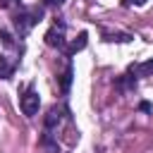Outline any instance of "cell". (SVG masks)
<instances>
[{"instance_id": "obj_1", "label": "cell", "mask_w": 153, "mask_h": 153, "mask_svg": "<svg viewBox=\"0 0 153 153\" xmlns=\"http://www.w3.org/2000/svg\"><path fill=\"white\" fill-rule=\"evenodd\" d=\"M41 17H43V7H31V10H19L17 14H14V31H17V36L19 38H24L38 22H41Z\"/></svg>"}, {"instance_id": "obj_2", "label": "cell", "mask_w": 153, "mask_h": 153, "mask_svg": "<svg viewBox=\"0 0 153 153\" xmlns=\"http://www.w3.org/2000/svg\"><path fill=\"white\" fill-rule=\"evenodd\" d=\"M65 31H67V24H65L62 19H55L53 26L45 31V43H48L50 48H65V43H67Z\"/></svg>"}, {"instance_id": "obj_3", "label": "cell", "mask_w": 153, "mask_h": 153, "mask_svg": "<svg viewBox=\"0 0 153 153\" xmlns=\"http://www.w3.org/2000/svg\"><path fill=\"white\" fill-rule=\"evenodd\" d=\"M19 105H22V112H24L26 117H36V115H38V108H41V96H38V91H36L33 86H29V88L24 91Z\"/></svg>"}, {"instance_id": "obj_4", "label": "cell", "mask_w": 153, "mask_h": 153, "mask_svg": "<svg viewBox=\"0 0 153 153\" xmlns=\"http://www.w3.org/2000/svg\"><path fill=\"white\" fill-rule=\"evenodd\" d=\"M65 115H67V110H65L62 105H53V108L48 110V115H45V120H43V124H45V129H48V131H53V129H57V127L62 124V120H65Z\"/></svg>"}, {"instance_id": "obj_5", "label": "cell", "mask_w": 153, "mask_h": 153, "mask_svg": "<svg viewBox=\"0 0 153 153\" xmlns=\"http://www.w3.org/2000/svg\"><path fill=\"white\" fill-rule=\"evenodd\" d=\"M115 88H117L120 93L134 91V88H136V76H134V74H122V76H117V81H115Z\"/></svg>"}, {"instance_id": "obj_6", "label": "cell", "mask_w": 153, "mask_h": 153, "mask_svg": "<svg viewBox=\"0 0 153 153\" xmlns=\"http://www.w3.org/2000/svg\"><path fill=\"white\" fill-rule=\"evenodd\" d=\"M129 74H134V76H151L153 74V57L151 60H146V62H139V65H131L129 67Z\"/></svg>"}, {"instance_id": "obj_7", "label": "cell", "mask_w": 153, "mask_h": 153, "mask_svg": "<svg viewBox=\"0 0 153 153\" xmlns=\"http://www.w3.org/2000/svg\"><path fill=\"white\" fill-rule=\"evenodd\" d=\"M86 43H88V33H86V31H81V33H79V36H76V38L69 43L67 55H69V57H72V55H76L79 50H84V48H86Z\"/></svg>"}, {"instance_id": "obj_8", "label": "cell", "mask_w": 153, "mask_h": 153, "mask_svg": "<svg viewBox=\"0 0 153 153\" xmlns=\"http://www.w3.org/2000/svg\"><path fill=\"white\" fill-rule=\"evenodd\" d=\"M72 79H74V67H72V62H67V67H65V72L60 74V88H62V93H69V86H72Z\"/></svg>"}, {"instance_id": "obj_9", "label": "cell", "mask_w": 153, "mask_h": 153, "mask_svg": "<svg viewBox=\"0 0 153 153\" xmlns=\"http://www.w3.org/2000/svg\"><path fill=\"white\" fill-rule=\"evenodd\" d=\"M41 143H43V148L48 151V153H60V146H57V141L53 139V134L45 129V134H43V139H41Z\"/></svg>"}, {"instance_id": "obj_10", "label": "cell", "mask_w": 153, "mask_h": 153, "mask_svg": "<svg viewBox=\"0 0 153 153\" xmlns=\"http://www.w3.org/2000/svg\"><path fill=\"white\" fill-rule=\"evenodd\" d=\"M14 74V62H10L5 55H0V79H10Z\"/></svg>"}, {"instance_id": "obj_11", "label": "cell", "mask_w": 153, "mask_h": 153, "mask_svg": "<svg viewBox=\"0 0 153 153\" xmlns=\"http://www.w3.org/2000/svg\"><path fill=\"white\" fill-rule=\"evenodd\" d=\"M134 36L131 33H105V41H110V43H129Z\"/></svg>"}, {"instance_id": "obj_12", "label": "cell", "mask_w": 153, "mask_h": 153, "mask_svg": "<svg viewBox=\"0 0 153 153\" xmlns=\"http://www.w3.org/2000/svg\"><path fill=\"white\" fill-rule=\"evenodd\" d=\"M0 41H2V45H7V48H14V36H12L7 29H0Z\"/></svg>"}, {"instance_id": "obj_13", "label": "cell", "mask_w": 153, "mask_h": 153, "mask_svg": "<svg viewBox=\"0 0 153 153\" xmlns=\"http://www.w3.org/2000/svg\"><path fill=\"white\" fill-rule=\"evenodd\" d=\"M139 110H141V112H151V103H148V100H141V103H139Z\"/></svg>"}, {"instance_id": "obj_14", "label": "cell", "mask_w": 153, "mask_h": 153, "mask_svg": "<svg viewBox=\"0 0 153 153\" xmlns=\"http://www.w3.org/2000/svg\"><path fill=\"white\" fill-rule=\"evenodd\" d=\"M122 5H136V7H141V5H146V0H122Z\"/></svg>"}, {"instance_id": "obj_15", "label": "cell", "mask_w": 153, "mask_h": 153, "mask_svg": "<svg viewBox=\"0 0 153 153\" xmlns=\"http://www.w3.org/2000/svg\"><path fill=\"white\" fill-rule=\"evenodd\" d=\"M65 0H45V5H50V7H60Z\"/></svg>"}, {"instance_id": "obj_16", "label": "cell", "mask_w": 153, "mask_h": 153, "mask_svg": "<svg viewBox=\"0 0 153 153\" xmlns=\"http://www.w3.org/2000/svg\"><path fill=\"white\" fill-rule=\"evenodd\" d=\"M17 2H19V0H2L0 5H2V7H10V5H17Z\"/></svg>"}]
</instances>
